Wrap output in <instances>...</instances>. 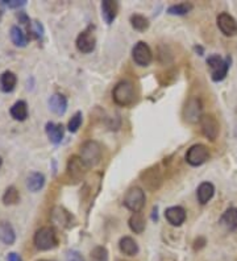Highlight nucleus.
<instances>
[{"instance_id": "1", "label": "nucleus", "mask_w": 237, "mask_h": 261, "mask_svg": "<svg viewBox=\"0 0 237 261\" xmlns=\"http://www.w3.org/2000/svg\"><path fill=\"white\" fill-rule=\"evenodd\" d=\"M112 98H114L116 104L120 107L132 106L136 100V91H134V86L132 82H130V80L118 82L112 90Z\"/></svg>"}, {"instance_id": "2", "label": "nucleus", "mask_w": 237, "mask_h": 261, "mask_svg": "<svg viewBox=\"0 0 237 261\" xmlns=\"http://www.w3.org/2000/svg\"><path fill=\"white\" fill-rule=\"evenodd\" d=\"M102 154H103V149L100 144L96 142H86L80 146V158L84 162L87 168L96 166L98 164L102 161Z\"/></svg>"}, {"instance_id": "3", "label": "nucleus", "mask_w": 237, "mask_h": 261, "mask_svg": "<svg viewBox=\"0 0 237 261\" xmlns=\"http://www.w3.org/2000/svg\"><path fill=\"white\" fill-rule=\"evenodd\" d=\"M33 242H34V246H36L37 250H53L54 246L58 244L57 234L52 227H41L34 234Z\"/></svg>"}, {"instance_id": "4", "label": "nucleus", "mask_w": 237, "mask_h": 261, "mask_svg": "<svg viewBox=\"0 0 237 261\" xmlns=\"http://www.w3.org/2000/svg\"><path fill=\"white\" fill-rule=\"evenodd\" d=\"M145 202H146V196H145L144 190L138 186H133L130 188L126 194L124 196V200L122 203L124 206L130 210L132 212H140L145 206Z\"/></svg>"}, {"instance_id": "5", "label": "nucleus", "mask_w": 237, "mask_h": 261, "mask_svg": "<svg viewBox=\"0 0 237 261\" xmlns=\"http://www.w3.org/2000/svg\"><path fill=\"white\" fill-rule=\"evenodd\" d=\"M208 148L204 144H195L190 146V149L186 153V161L191 166H200L210 160Z\"/></svg>"}, {"instance_id": "6", "label": "nucleus", "mask_w": 237, "mask_h": 261, "mask_svg": "<svg viewBox=\"0 0 237 261\" xmlns=\"http://www.w3.org/2000/svg\"><path fill=\"white\" fill-rule=\"evenodd\" d=\"M199 126H200L202 134H204L211 142H215L220 134V124L215 116L208 114V115H202L199 120Z\"/></svg>"}, {"instance_id": "7", "label": "nucleus", "mask_w": 237, "mask_h": 261, "mask_svg": "<svg viewBox=\"0 0 237 261\" xmlns=\"http://www.w3.org/2000/svg\"><path fill=\"white\" fill-rule=\"evenodd\" d=\"M87 169H88V168L84 165V162H83L80 157L72 156L68 160V168H66V174H68V180H70L72 184H76V182L82 181V178L84 177Z\"/></svg>"}, {"instance_id": "8", "label": "nucleus", "mask_w": 237, "mask_h": 261, "mask_svg": "<svg viewBox=\"0 0 237 261\" xmlns=\"http://www.w3.org/2000/svg\"><path fill=\"white\" fill-rule=\"evenodd\" d=\"M133 61L136 62L138 66H149L153 60V53L146 42L138 41L132 49Z\"/></svg>"}, {"instance_id": "9", "label": "nucleus", "mask_w": 237, "mask_h": 261, "mask_svg": "<svg viewBox=\"0 0 237 261\" xmlns=\"http://www.w3.org/2000/svg\"><path fill=\"white\" fill-rule=\"evenodd\" d=\"M96 45V38L94 34V26H90L87 29H84L76 38V48L80 53L88 54L95 49Z\"/></svg>"}, {"instance_id": "10", "label": "nucleus", "mask_w": 237, "mask_h": 261, "mask_svg": "<svg viewBox=\"0 0 237 261\" xmlns=\"http://www.w3.org/2000/svg\"><path fill=\"white\" fill-rule=\"evenodd\" d=\"M202 102L199 98H190L186 102L184 108V118L187 123L195 124L202 118Z\"/></svg>"}, {"instance_id": "11", "label": "nucleus", "mask_w": 237, "mask_h": 261, "mask_svg": "<svg viewBox=\"0 0 237 261\" xmlns=\"http://www.w3.org/2000/svg\"><path fill=\"white\" fill-rule=\"evenodd\" d=\"M216 22L224 36L234 37L237 34V22L230 14L222 12L216 18Z\"/></svg>"}, {"instance_id": "12", "label": "nucleus", "mask_w": 237, "mask_h": 261, "mask_svg": "<svg viewBox=\"0 0 237 261\" xmlns=\"http://www.w3.org/2000/svg\"><path fill=\"white\" fill-rule=\"evenodd\" d=\"M165 218L166 220L169 222L172 226L180 227V226L184 224V220H186V210L180 206L169 207V208L165 211Z\"/></svg>"}, {"instance_id": "13", "label": "nucleus", "mask_w": 237, "mask_h": 261, "mask_svg": "<svg viewBox=\"0 0 237 261\" xmlns=\"http://www.w3.org/2000/svg\"><path fill=\"white\" fill-rule=\"evenodd\" d=\"M52 222L62 228H68L72 223V216L68 211H66L62 207H54L52 210Z\"/></svg>"}, {"instance_id": "14", "label": "nucleus", "mask_w": 237, "mask_h": 261, "mask_svg": "<svg viewBox=\"0 0 237 261\" xmlns=\"http://www.w3.org/2000/svg\"><path fill=\"white\" fill-rule=\"evenodd\" d=\"M141 180L149 190H157L162 184V177L157 169H148L141 174Z\"/></svg>"}, {"instance_id": "15", "label": "nucleus", "mask_w": 237, "mask_h": 261, "mask_svg": "<svg viewBox=\"0 0 237 261\" xmlns=\"http://www.w3.org/2000/svg\"><path fill=\"white\" fill-rule=\"evenodd\" d=\"M118 12V2L114 0H104L102 3V18L106 22V24H112L116 18Z\"/></svg>"}, {"instance_id": "16", "label": "nucleus", "mask_w": 237, "mask_h": 261, "mask_svg": "<svg viewBox=\"0 0 237 261\" xmlns=\"http://www.w3.org/2000/svg\"><path fill=\"white\" fill-rule=\"evenodd\" d=\"M45 132L48 134V138L50 140V142L53 144H60L64 138V134H65V130H64V126L62 124H56V123H48L45 126Z\"/></svg>"}, {"instance_id": "17", "label": "nucleus", "mask_w": 237, "mask_h": 261, "mask_svg": "<svg viewBox=\"0 0 237 261\" xmlns=\"http://www.w3.org/2000/svg\"><path fill=\"white\" fill-rule=\"evenodd\" d=\"M49 108L53 111L56 115H64L68 110V99L65 95L54 94L49 99Z\"/></svg>"}, {"instance_id": "18", "label": "nucleus", "mask_w": 237, "mask_h": 261, "mask_svg": "<svg viewBox=\"0 0 237 261\" xmlns=\"http://www.w3.org/2000/svg\"><path fill=\"white\" fill-rule=\"evenodd\" d=\"M215 194V186L211 182H202L196 190L198 200L200 204H206L212 200V196Z\"/></svg>"}, {"instance_id": "19", "label": "nucleus", "mask_w": 237, "mask_h": 261, "mask_svg": "<svg viewBox=\"0 0 237 261\" xmlns=\"http://www.w3.org/2000/svg\"><path fill=\"white\" fill-rule=\"evenodd\" d=\"M220 223L230 231H234L237 228V207H230L224 211V214L220 218Z\"/></svg>"}, {"instance_id": "20", "label": "nucleus", "mask_w": 237, "mask_h": 261, "mask_svg": "<svg viewBox=\"0 0 237 261\" xmlns=\"http://www.w3.org/2000/svg\"><path fill=\"white\" fill-rule=\"evenodd\" d=\"M118 248L120 252L126 256H136L138 254V246L130 236H124L118 242Z\"/></svg>"}, {"instance_id": "21", "label": "nucleus", "mask_w": 237, "mask_h": 261, "mask_svg": "<svg viewBox=\"0 0 237 261\" xmlns=\"http://www.w3.org/2000/svg\"><path fill=\"white\" fill-rule=\"evenodd\" d=\"M18 84V76L12 72H4L0 76V90L3 92H12Z\"/></svg>"}, {"instance_id": "22", "label": "nucleus", "mask_w": 237, "mask_h": 261, "mask_svg": "<svg viewBox=\"0 0 237 261\" xmlns=\"http://www.w3.org/2000/svg\"><path fill=\"white\" fill-rule=\"evenodd\" d=\"M45 185V177L42 173L38 172H33L29 174V177L26 178V188H29V192H36L44 188Z\"/></svg>"}, {"instance_id": "23", "label": "nucleus", "mask_w": 237, "mask_h": 261, "mask_svg": "<svg viewBox=\"0 0 237 261\" xmlns=\"http://www.w3.org/2000/svg\"><path fill=\"white\" fill-rule=\"evenodd\" d=\"M16 240V234L14 230L8 222H2L0 223V242H3L7 246H11Z\"/></svg>"}, {"instance_id": "24", "label": "nucleus", "mask_w": 237, "mask_h": 261, "mask_svg": "<svg viewBox=\"0 0 237 261\" xmlns=\"http://www.w3.org/2000/svg\"><path fill=\"white\" fill-rule=\"evenodd\" d=\"M11 116L14 118V120H18V122H24V120L28 118V104H26V102L24 100H18L16 102L14 106L11 107Z\"/></svg>"}, {"instance_id": "25", "label": "nucleus", "mask_w": 237, "mask_h": 261, "mask_svg": "<svg viewBox=\"0 0 237 261\" xmlns=\"http://www.w3.org/2000/svg\"><path fill=\"white\" fill-rule=\"evenodd\" d=\"M230 62H232V58L228 56V57L224 58V61L222 62V65H220L218 69L211 72V78L214 82H222L223 80H226L228 70H230Z\"/></svg>"}, {"instance_id": "26", "label": "nucleus", "mask_w": 237, "mask_h": 261, "mask_svg": "<svg viewBox=\"0 0 237 261\" xmlns=\"http://www.w3.org/2000/svg\"><path fill=\"white\" fill-rule=\"evenodd\" d=\"M11 40L12 42L16 45V46H20V48H24L26 46V44H28V38H26V33L22 32V28H18V26H14L11 28Z\"/></svg>"}, {"instance_id": "27", "label": "nucleus", "mask_w": 237, "mask_h": 261, "mask_svg": "<svg viewBox=\"0 0 237 261\" xmlns=\"http://www.w3.org/2000/svg\"><path fill=\"white\" fill-rule=\"evenodd\" d=\"M130 228L134 234H142L145 230V219L140 212H133L132 216L130 218Z\"/></svg>"}, {"instance_id": "28", "label": "nucleus", "mask_w": 237, "mask_h": 261, "mask_svg": "<svg viewBox=\"0 0 237 261\" xmlns=\"http://www.w3.org/2000/svg\"><path fill=\"white\" fill-rule=\"evenodd\" d=\"M130 24H132L133 29H136L138 32H145L149 28V20L145 16L138 14H134L130 16Z\"/></svg>"}, {"instance_id": "29", "label": "nucleus", "mask_w": 237, "mask_h": 261, "mask_svg": "<svg viewBox=\"0 0 237 261\" xmlns=\"http://www.w3.org/2000/svg\"><path fill=\"white\" fill-rule=\"evenodd\" d=\"M194 6L191 3H178L170 6L169 10H168V14H176V16H184L190 11H192Z\"/></svg>"}, {"instance_id": "30", "label": "nucleus", "mask_w": 237, "mask_h": 261, "mask_svg": "<svg viewBox=\"0 0 237 261\" xmlns=\"http://www.w3.org/2000/svg\"><path fill=\"white\" fill-rule=\"evenodd\" d=\"M20 200V192L14 186H10V188L6 190L3 196V203L6 206H11V204H16Z\"/></svg>"}, {"instance_id": "31", "label": "nucleus", "mask_w": 237, "mask_h": 261, "mask_svg": "<svg viewBox=\"0 0 237 261\" xmlns=\"http://www.w3.org/2000/svg\"><path fill=\"white\" fill-rule=\"evenodd\" d=\"M91 261H108V250L106 246H95L90 254Z\"/></svg>"}, {"instance_id": "32", "label": "nucleus", "mask_w": 237, "mask_h": 261, "mask_svg": "<svg viewBox=\"0 0 237 261\" xmlns=\"http://www.w3.org/2000/svg\"><path fill=\"white\" fill-rule=\"evenodd\" d=\"M80 124H82V112L78 111V112H76L72 115V119L68 120V130H70V132H72V134H76V130H79V127H80Z\"/></svg>"}, {"instance_id": "33", "label": "nucleus", "mask_w": 237, "mask_h": 261, "mask_svg": "<svg viewBox=\"0 0 237 261\" xmlns=\"http://www.w3.org/2000/svg\"><path fill=\"white\" fill-rule=\"evenodd\" d=\"M28 30L30 33V36L33 38H41L44 34V28H42V24L40 22H29L28 26Z\"/></svg>"}, {"instance_id": "34", "label": "nucleus", "mask_w": 237, "mask_h": 261, "mask_svg": "<svg viewBox=\"0 0 237 261\" xmlns=\"http://www.w3.org/2000/svg\"><path fill=\"white\" fill-rule=\"evenodd\" d=\"M224 61V58L220 57L219 54H212L207 58V65L208 68L211 69V72H214L215 69H218L220 65H222V62Z\"/></svg>"}, {"instance_id": "35", "label": "nucleus", "mask_w": 237, "mask_h": 261, "mask_svg": "<svg viewBox=\"0 0 237 261\" xmlns=\"http://www.w3.org/2000/svg\"><path fill=\"white\" fill-rule=\"evenodd\" d=\"M65 261H83V258L82 254L76 250H68V252H66Z\"/></svg>"}, {"instance_id": "36", "label": "nucleus", "mask_w": 237, "mask_h": 261, "mask_svg": "<svg viewBox=\"0 0 237 261\" xmlns=\"http://www.w3.org/2000/svg\"><path fill=\"white\" fill-rule=\"evenodd\" d=\"M8 8H20L26 4V0H4L3 2Z\"/></svg>"}, {"instance_id": "37", "label": "nucleus", "mask_w": 237, "mask_h": 261, "mask_svg": "<svg viewBox=\"0 0 237 261\" xmlns=\"http://www.w3.org/2000/svg\"><path fill=\"white\" fill-rule=\"evenodd\" d=\"M7 258L8 261H22V258L18 254H14V252H11V254H8Z\"/></svg>"}, {"instance_id": "38", "label": "nucleus", "mask_w": 237, "mask_h": 261, "mask_svg": "<svg viewBox=\"0 0 237 261\" xmlns=\"http://www.w3.org/2000/svg\"><path fill=\"white\" fill-rule=\"evenodd\" d=\"M2 162H3V158L0 157V166H2Z\"/></svg>"}, {"instance_id": "39", "label": "nucleus", "mask_w": 237, "mask_h": 261, "mask_svg": "<svg viewBox=\"0 0 237 261\" xmlns=\"http://www.w3.org/2000/svg\"><path fill=\"white\" fill-rule=\"evenodd\" d=\"M38 261H48V260H38Z\"/></svg>"}, {"instance_id": "40", "label": "nucleus", "mask_w": 237, "mask_h": 261, "mask_svg": "<svg viewBox=\"0 0 237 261\" xmlns=\"http://www.w3.org/2000/svg\"><path fill=\"white\" fill-rule=\"evenodd\" d=\"M0 18H2V12H0Z\"/></svg>"}]
</instances>
